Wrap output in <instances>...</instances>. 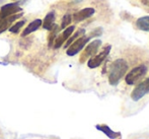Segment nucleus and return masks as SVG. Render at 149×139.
<instances>
[{"mask_svg": "<svg viewBox=\"0 0 149 139\" xmlns=\"http://www.w3.org/2000/svg\"><path fill=\"white\" fill-rule=\"evenodd\" d=\"M141 3L143 4V6L149 11V0H141Z\"/></svg>", "mask_w": 149, "mask_h": 139, "instance_id": "19", "label": "nucleus"}, {"mask_svg": "<svg viewBox=\"0 0 149 139\" xmlns=\"http://www.w3.org/2000/svg\"><path fill=\"white\" fill-rule=\"evenodd\" d=\"M147 73V67L145 65H139V66L133 68L127 75H126L125 81L129 85L137 83L141 78H143Z\"/></svg>", "mask_w": 149, "mask_h": 139, "instance_id": "2", "label": "nucleus"}, {"mask_svg": "<svg viewBox=\"0 0 149 139\" xmlns=\"http://www.w3.org/2000/svg\"><path fill=\"white\" fill-rule=\"evenodd\" d=\"M54 22H55V12L51 11V12H49L47 15H46L45 20H44L43 28L45 29H48V31H50V29L53 28L54 24H54Z\"/></svg>", "mask_w": 149, "mask_h": 139, "instance_id": "13", "label": "nucleus"}, {"mask_svg": "<svg viewBox=\"0 0 149 139\" xmlns=\"http://www.w3.org/2000/svg\"><path fill=\"white\" fill-rule=\"evenodd\" d=\"M128 70V63L124 59H117L111 64L109 72V82L111 85H117Z\"/></svg>", "mask_w": 149, "mask_h": 139, "instance_id": "1", "label": "nucleus"}, {"mask_svg": "<svg viewBox=\"0 0 149 139\" xmlns=\"http://www.w3.org/2000/svg\"><path fill=\"white\" fill-rule=\"evenodd\" d=\"M90 36L86 37V36H82V37L78 38L76 41H74L67 49V55L68 56H74L76 54H78L81 50L84 48V46L86 45V43H88V41L90 40Z\"/></svg>", "mask_w": 149, "mask_h": 139, "instance_id": "4", "label": "nucleus"}, {"mask_svg": "<svg viewBox=\"0 0 149 139\" xmlns=\"http://www.w3.org/2000/svg\"><path fill=\"white\" fill-rule=\"evenodd\" d=\"M59 29H60V28L57 26V24H54L53 28L50 29V35H49V47H51V46L54 44V42H55L56 38H57V36H58V33H59Z\"/></svg>", "mask_w": 149, "mask_h": 139, "instance_id": "16", "label": "nucleus"}, {"mask_svg": "<svg viewBox=\"0 0 149 139\" xmlns=\"http://www.w3.org/2000/svg\"><path fill=\"white\" fill-rule=\"evenodd\" d=\"M95 13V9L92 7H86L83 8V9L79 10V11L75 12L72 16V20H74L75 22H82V20H86V18H89L90 16H92Z\"/></svg>", "mask_w": 149, "mask_h": 139, "instance_id": "9", "label": "nucleus"}, {"mask_svg": "<svg viewBox=\"0 0 149 139\" xmlns=\"http://www.w3.org/2000/svg\"><path fill=\"white\" fill-rule=\"evenodd\" d=\"M111 49H112V46L107 45L106 47L102 49V51L100 52V53H98L97 55H94L93 57H91V58L88 60V62H87V65H88L89 68H96V67L100 66V65L104 61V59L108 57Z\"/></svg>", "mask_w": 149, "mask_h": 139, "instance_id": "5", "label": "nucleus"}, {"mask_svg": "<svg viewBox=\"0 0 149 139\" xmlns=\"http://www.w3.org/2000/svg\"><path fill=\"white\" fill-rule=\"evenodd\" d=\"M71 22H72V15H71V14H69V13L65 14V15L63 16V18H62V22H61L60 28L65 29L67 27L69 26V24H71Z\"/></svg>", "mask_w": 149, "mask_h": 139, "instance_id": "17", "label": "nucleus"}, {"mask_svg": "<svg viewBox=\"0 0 149 139\" xmlns=\"http://www.w3.org/2000/svg\"><path fill=\"white\" fill-rule=\"evenodd\" d=\"M102 46V41L100 40H94L91 43H89L86 46V48L84 49L83 53L80 56V62H84L86 59L91 58L96 54V52L98 51L100 47Z\"/></svg>", "mask_w": 149, "mask_h": 139, "instance_id": "6", "label": "nucleus"}, {"mask_svg": "<svg viewBox=\"0 0 149 139\" xmlns=\"http://www.w3.org/2000/svg\"><path fill=\"white\" fill-rule=\"evenodd\" d=\"M84 34H85V31H84V29H79L78 31H77L76 33H75L74 35L72 36V37H70L68 40H67V41H66V44H65L64 47H65V48H68L69 46H70L71 44L73 43V42L76 41V40L78 39V38L82 37V36L84 35Z\"/></svg>", "mask_w": 149, "mask_h": 139, "instance_id": "15", "label": "nucleus"}, {"mask_svg": "<svg viewBox=\"0 0 149 139\" xmlns=\"http://www.w3.org/2000/svg\"><path fill=\"white\" fill-rule=\"evenodd\" d=\"M96 129L102 131V133L106 134V135L111 139H117V138L121 137V134L118 133V132L113 131V130L107 125H97L96 126Z\"/></svg>", "mask_w": 149, "mask_h": 139, "instance_id": "11", "label": "nucleus"}, {"mask_svg": "<svg viewBox=\"0 0 149 139\" xmlns=\"http://www.w3.org/2000/svg\"><path fill=\"white\" fill-rule=\"evenodd\" d=\"M20 16H22V13H16V14H13V15L9 16V17L5 18V20H3L1 22H0V34L3 33V31H5L6 29L9 28V26L12 24V22H14V20H16L17 18H19Z\"/></svg>", "mask_w": 149, "mask_h": 139, "instance_id": "10", "label": "nucleus"}, {"mask_svg": "<svg viewBox=\"0 0 149 139\" xmlns=\"http://www.w3.org/2000/svg\"><path fill=\"white\" fill-rule=\"evenodd\" d=\"M42 24H43V22H42V20H33V22H31V24L26 28V29L22 31V37H26V36L30 35V34L33 33V31H36L40 27L42 26Z\"/></svg>", "mask_w": 149, "mask_h": 139, "instance_id": "12", "label": "nucleus"}, {"mask_svg": "<svg viewBox=\"0 0 149 139\" xmlns=\"http://www.w3.org/2000/svg\"><path fill=\"white\" fill-rule=\"evenodd\" d=\"M18 11H22V8L18 6V3H9L5 4L0 8V22L9 16L16 14Z\"/></svg>", "mask_w": 149, "mask_h": 139, "instance_id": "7", "label": "nucleus"}, {"mask_svg": "<svg viewBox=\"0 0 149 139\" xmlns=\"http://www.w3.org/2000/svg\"><path fill=\"white\" fill-rule=\"evenodd\" d=\"M74 29H75L74 26L68 27V28H66V29H64V31H63L61 35L57 36L55 42H54V48H55V49H58V48H60L61 46H62L63 44H64L65 42H66L67 40H68L69 38L71 37V35L73 34Z\"/></svg>", "mask_w": 149, "mask_h": 139, "instance_id": "8", "label": "nucleus"}, {"mask_svg": "<svg viewBox=\"0 0 149 139\" xmlns=\"http://www.w3.org/2000/svg\"><path fill=\"white\" fill-rule=\"evenodd\" d=\"M24 22H26L24 20H20V22H17L15 24H13L11 28H9V31H11V33H13V34H17L18 31L20 29V28H22V27H24Z\"/></svg>", "mask_w": 149, "mask_h": 139, "instance_id": "18", "label": "nucleus"}, {"mask_svg": "<svg viewBox=\"0 0 149 139\" xmlns=\"http://www.w3.org/2000/svg\"><path fill=\"white\" fill-rule=\"evenodd\" d=\"M136 27L140 31H149V16H142L136 20Z\"/></svg>", "mask_w": 149, "mask_h": 139, "instance_id": "14", "label": "nucleus"}, {"mask_svg": "<svg viewBox=\"0 0 149 139\" xmlns=\"http://www.w3.org/2000/svg\"><path fill=\"white\" fill-rule=\"evenodd\" d=\"M147 94H149V77L144 79L142 82H140L134 88L131 94V98L134 102H138Z\"/></svg>", "mask_w": 149, "mask_h": 139, "instance_id": "3", "label": "nucleus"}]
</instances>
